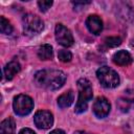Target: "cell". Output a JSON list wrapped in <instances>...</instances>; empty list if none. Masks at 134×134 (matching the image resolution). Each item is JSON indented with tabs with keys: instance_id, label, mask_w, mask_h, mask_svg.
<instances>
[{
	"instance_id": "obj_1",
	"label": "cell",
	"mask_w": 134,
	"mask_h": 134,
	"mask_svg": "<svg viewBox=\"0 0 134 134\" xmlns=\"http://www.w3.org/2000/svg\"><path fill=\"white\" fill-rule=\"evenodd\" d=\"M34 81L38 87L48 90H57L65 84L66 74L57 69H43L36 72Z\"/></svg>"
},
{
	"instance_id": "obj_2",
	"label": "cell",
	"mask_w": 134,
	"mask_h": 134,
	"mask_svg": "<svg viewBox=\"0 0 134 134\" xmlns=\"http://www.w3.org/2000/svg\"><path fill=\"white\" fill-rule=\"evenodd\" d=\"M77 88H79V98L74 111L76 113H83L87 110L88 103L92 98L93 95L92 86L87 79H80L77 81Z\"/></svg>"
},
{
	"instance_id": "obj_3",
	"label": "cell",
	"mask_w": 134,
	"mask_h": 134,
	"mask_svg": "<svg viewBox=\"0 0 134 134\" xmlns=\"http://www.w3.org/2000/svg\"><path fill=\"white\" fill-rule=\"evenodd\" d=\"M96 76L102 86H104L105 88H115L119 85L120 82L118 73L108 66L98 68L96 70Z\"/></svg>"
},
{
	"instance_id": "obj_4",
	"label": "cell",
	"mask_w": 134,
	"mask_h": 134,
	"mask_svg": "<svg viewBox=\"0 0 134 134\" xmlns=\"http://www.w3.org/2000/svg\"><path fill=\"white\" fill-rule=\"evenodd\" d=\"M22 23L24 34L29 37L39 35L44 28V22L42 19L34 14H26L22 19Z\"/></svg>"
},
{
	"instance_id": "obj_5",
	"label": "cell",
	"mask_w": 134,
	"mask_h": 134,
	"mask_svg": "<svg viewBox=\"0 0 134 134\" xmlns=\"http://www.w3.org/2000/svg\"><path fill=\"white\" fill-rule=\"evenodd\" d=\"M14 112L19 116H25L29 114L34 109V100L26 94H19L14 97L13 102Z\"/></svg>"
},
{
	"instance_id": "obj_6",
	"label": "cell",
	"mask_w": 134,
	"mask_h": 134,
	"mask_svg": "<svg viewBox=\"0 0 134 134\" xmlns=\"http://www.w3.org/2000/svg\"><path fill=\"white\" fill-rule=\"evenodd\" d=\"M54 35H55V40L60 45L64 47H69L73 44V37L71 31L63 24L55 25Z\"/></svg>"
},
{
	"instance_id": "obj_7",
	"label": "cell",
	"mask_w": 134,
	"mask_h": 134,
	"mask_svg": "<svg viewBox=\"0 0 134 134\" xmlns=\"http://www.w3.org/2000/svg\"><path fill=\"white\" fill-rule=\"evenodd\" d=\"M34 121L39 129H49L53 124V115L47 110H40L36 112Z\"/></svg>"
},
{
	"instance_id": "obj_8",
	"label": "cell",
	"mask_w": 134,
	"mask_h": 134,
	"mask_svg": "<svg viewBox=\"0 0 134 134\" xmlns=\"http://www.w3.org/2000/svg\"><path fill=\"white\" fill-rule=\"evenodd\" d=\"M110 109H111V106H110V103L109 100L104 97V96H98L94 103H93V106H92V110H93V113L96 117L98 118H104L106 117L109 112H110Z\"/></svg>"
},
{
	"instance_id": "obj_9",
	"label": "cell",
	"mask_w": 134,
	"mask_h": 134,
	"mask_svg": "<svg viewBox=\"0 0 134 134\" xmlns=\"http://www.w3.org/2000/svg\"><path fill=\"white\" fill-rule=\"evenodd\" d=\"M117 107L122 112H128L130 109L134 108V90H126L124 95L117 99Z\"/></svg>"
},
{
	"instance_id": "obj_10",
	"label": "cell",
	"mask_w": 134,
	"mask_h": 134,
	"mask_svg": "<svg viewBox=\"0 0 134 134\" xmlns=\"http://www.w3.org/2000/svg\"><path fill=\"white\" fill-rule=\"evenodd\" d=\"M86 26L91 34L97 36L103 30V21L98 16L90 15L86 20Z\"/></svg>"
},
{
	"instance_id": "obj_11",
	"label": "cell",
	"mask_w": 134,
	"mask_h": 134,
	"mask_svg": "<svg viewBox=\"0 0 134 134\" xmlns=\"http://www.w3.org/2000/svg\"><path fill=\"white\" fill-rule=\"evenodd\" d=\"M112 61L118 66H128L132 63L133 59L130 52H128L127 50H119L113 54Z\"/></svg>"
},
{
	"instance_id": "obj_12",
	"label": "cell",
	"mask_w": 134,
	"mask_h": 134,
	"mask_svg": "<svg viewBox=\"0 0 134 134\" xmlns=\"http://www.w3.org/2000/svg\"><path fill=\"white\" fill-rule=\"evenodd\" d=\"M21 70V65L17 60H13L9 63H7L3 68V75L4 77L9 81L12 80L19 71Z\"/></svg>"
},
{
	"instance_id": "obj_13",
	"label": "cell",
	"mask_w": 134,
	"mask_h": 134,
	"mask_svg": "<svg viewBox=\"0 0 134 134\" xmlns=\"http://www.w3.org/2000/svg\"><path fill=\"white\" fill-rule=\"evenodd\" d=\"M73 100H74V94H73L72 90H68L67 92L61 94L58 97V106L61 109H64V108L71 106Z\"/></svg>"
},
{
	"instance_id": "obj_14",
	"label": "cell",
	"mask_w": 134,
	"mask_h": 134,
	"mask_svg": "<svg viewBox=\"0 0 134 134\" xmlns=\"http://www.w3.org/2000/svg\"><path fill=\"white\" fill-rule=\"evenodd\" d=\"M0 134H16V124L12 117L5 118L1 121Z\"/></svg>"
},
{
	"instance_id": "obj_15",
	"label": "cell",
	"mask_w": 134,
	"mask_h": 134,
	"mask_svg": "<svg viewBox=\"0 0 134 134\" xmlns=\"http://www.w3.org/2000/svg\"><path fill=\"white\" fill-rule=\"evenodd\" d=\"M38 57L43 61L51 60L52 57H53L52 46L49 45V44H43L42 46H40L39 49H38Z\"/></svg>"
},
{
	"instance_id": "obj_16",
	"label": "cell",
	"mask_w": 134,
	"mask_h": 134,
	"mask_svg": "<svg viewBox=\"0 0 134 134\" xmlns=\"http://www.w3.org/2000/svg\"><path fill=\"white\" fill-rule=\"evenodd\" d=\"M0 31L3 35H10L13 32V26L8 20H6L3 16L0 17Z\"/></svg>"
},
{
	"instance_id": "obj_17",
	"label": "cell",
	"mask_w": 134,
	"mask_h": 134,
	"mask_svg": "<svg viewBox=\"0 0 134 134\" xmlns=\"http://www.w3.org/2000/svg\"><path fill=\"white\" fill-rule=\"evenodd\" d=\"M58 58L61 62H64V63H67V62H70L71 59H72V53L67 50V49H61L59 50L58 52Z\"/></svg>"
},
{
	"instance_id": "obj_18",
	"label": "cell",
	"mask_w": 134,
	"mask_h": 134,
	"mask_svg": "<svg viewBox=\"0 0 134 134\" xmlns=\"http://www.w3.org/2000/svg\"><path fill=\"white\" fill-rule=\"evenodd\" d=\"M105 44L108 47H116L121 44V39L118 37H109L105 39Z\"/></svg>"
},
{
	"instance_id": "obj_19",
	"label": "cell",
	"mask_w": 134,
	"mask_h": 134,
	"mask_svg": "<svg viewBox=\"0 0 134 134\" xmlns=\"http://www.w3.org/2000/svg\"><path fill=\"white\" fill-rule=\"evenodd\" d=\"M38 5H39V7H40V10L41 12H47L49 8H50V6L52 5V1H49V0H42V1H38Z\"/></svg>"
},
{
	"instance_id": "obj_20",
	"label": "cell",
	"mask_w": 134,
	"mask_h": 134,
	"mask_svg": "<svg viewBox=\"0 0 134 134\" xmlns=\"http://www.w3.org/2000/svg\"><path fill=\"white\" fill-rule=\"evenodd\" d=\"M19 134H36V132L34 130L29 129V128H23V129L20 130Z\"/></svg>"
},
{
	"instance_id": "obj_21",
	"label": "cell",
	"mask_w": 134,
	"mask_h": 134,
	"mask_svg": "<svg viewBox=\"0 0 134 134\" xmlns=\"http://www.w3.org/2000/svg\"><path fill=\"white\" fill-rule=\"evenodd\" d=\"M49 134H66V133L63 130H61V129H55V130L51 131Z\"/></svg>"
},
{
	"instance_id": "obj_22",
	"label": "cell",
	"mask_w": 134,
	"mask_h": 134,
	"mask_svg": "<svg viewBox=\"0 0 134 134\" xmlns=\"http://www.w3.org/2000/svg\"><path fill=\"white\" fill-rule=\"evenodd\" d=\"M74 134H92V133H89L86 131H76V132H74Z\"/></svg>"
}]
</instances>
